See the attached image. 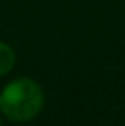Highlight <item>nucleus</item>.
<instances>
[{
	"mask_svg": "<svg viewBox=\"0 0 125 126\" xmlns=\"http://www.w3.org/2000/svg\"><path fill=\"white\" fill-rule=\"evenodd\" d=\"M45 91L31 77H15L0 89V113L13 123H27L42 113Z\"/></svg>",
	"mask_w": 125,
	"mask_h": 126,
	"instance_id": "1",
	"label": "nucleus"
},
{
	"mask_svg": "<svg viewBox=\"0 0 125 126\" xmlns=\"http://www.w3.org/2000/svg\"><path fill=\"white\" fill-rule=\"evenodd\" d=\"M16 65V51L11 45L0 40V78L11 74Z\"/></svg>",
	"mask_w": 125,
	"mask_h": 126,
	"instance_id": "2",
	"label": "nucleus"
},
{
	"mask_svg": "<svg viewBox=\"0 0 125 126\" xmlns=\"http://www.w3.org/2000/svg\"><path fill=\"white\" fill-rule=\"evenodd\" d=\"M3 120H5V118H3V115L0 113V125H2V121H3Z\"/></svg>",
	"mask_w": 125,
	"mask_h": 126,
	"instance_id": "3",
	"label": "nucleus"
}]
</instances>
